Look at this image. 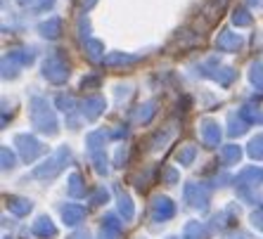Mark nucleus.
<instances>
[{
  "label": "nucleus",
  "mask_w": 263,
  "mask_h": 239,
  "mask_svg": "<svg viewBox=\"0 0 263 239\" xmlns=\"http://www.w3.org/2000/svg\"><path fill=\"white\" fill-rule=\"evenodd\" d=\"M202 137H204V145L214 147V145H218V140H220V128L214 121H206L202 126Z\"/></svg>",
  "instance_id": "obj_6"
},
{
  "label": "nucleus",
  "mask_w": 263,
  "mask_h": 239,
  "mask_svg": "<svg viewBox=\"0 0 263 239\" xmlns=\"http://www.w3.org/2000/svg\"><path fill=\"white\" fill-rule=\"evenodd\" d=\"M17 147H19V152H22V156H24L26 161H33L38 154L43 152V147H41L33 137H29V135H19V137H17Z\"/></svg>",
  "instance_id": "obj_3"
},
{
  "label": "nucleus",
  "mask_w": 263,
  "mask_h": 239,
  "mask_svg": "<svg viewBox=\"0 0 263 239\" xmlns=\"http://www.w3.org/2000/svg\"><path fill=\"white\" fill-rule=\"evenodd\" d=\"M64 215L69 218V223H76V218H81V215H83V211H81V209H73V206H69V209L64 211Z\"/></svg>",
  "instance_id": "obj_19"
},
{
  "label": "nucleus",
  "mask_w": 263,
  "mask_h": 239,
  "mask_svg": "<svg viewBox=\"0 0 263 239\" xmlns=\"http://www.w3.org/2000/svg\"><path fill=\"white\" fill-rule=\"evenodd\" d=\"M57 105H60L64 111H71V109H73V107H71V105H73L71 97H57Z\"/></svg>",
  "instance_id": "obj_21"
},
{
  "label": "nucleus",
  "mask_w": 263,
  "mask_h": 239,
  "mask_svg": "<svg viewBox=\"0 0 263 239\" xmlns=\"http://www.w3.org/2000/svg\"><path fill=\"white\" fill-rule=\"evenodd\" d=\"M86 50H88V57H90L92 62H100V59H104L102 43H100V41H88V43H86Z\"/></svg>",
  "instance_id": "obj_9"
},
{
  "label": "nucleus",
  "mask_w": 263,
  "mask_h": 239,
  "mask_svg": "<svg viewBox=\"0 0 263 239\" xmlns=\"http://www.w3.org/2000/svg\"><path fill=\"white\" fill-rule=\"evenodd\" d=\"M239 45H242V38H239L235 31H220L218 41H216V48L226 50V52H237Z\"/></svg>",
  "instance_id": "obj_4"
},
{
  "label": "nucleus",
  "mask_w": 263,
  "mask_h": 239,
  "mask_svg": "<svg viewBox=\"0 0 263 239\" xmlns=\"http://www.w3.org/2000/svg\"><path fill=\"white\" fill-rule=\"evenodd\" d=\"M204 74L211 76V78H216V81H220L223 86H228V83L233 81L235 71L233 69H228V67H214V69H204Z\"/></svg>",
  "instance_id": "obj_7"
},
{
  "label": "nucleus",
  "mask_w": 263,
  "mask_h": 239,
  "mask_svg": "<svg viewBox=\"0 0 263 239\" xmlns=\"http://www.w3.org/2000/svg\"><path fill=\"white\" fill-rule=\"evenodd\" d=\"M195 145H187V147H183L180 149V152H178V161H180V164H190L192 159H195Z\"/></svg>",
  "instance_id": "obj_14"
},
{
  "label": "nucleus",
  "mask_w": 263,
  "mask_h": 239,
  "mask_svg": "<svg viewBox=\"0 0 263 239\" xmlns=\"http://www.w3.org/2000/svg\"><path fill=\"white\" fill-rule=\"evenodd\" d=\"M138 57L135 55H109V57H104V64L107 67H114V64H128V62H135Z\"/></svg>",
  "instance_id": "obj_10"
},
{
  "label": "nucleus",
  "mask_w": 263,
  "mask_h": 239,
  "mask_svg": "<svg viewBox=\"0 0 263 239\" xmlns=\"http://www.w3.org/2000/svg\"><path fill=\"white\" fill-rule=\"evenodd\" d=\"M242 116L249 118V121H263V114L258 109H251V107H245L242 109Z\"/></svg>",
  "instance_id": "obj_18"
},
{
  "label": "nucleus",
  "mask_w": 263,
  "mask_h": 239,
  "mask_svg": "<svg viewBox=\"0 0 263 239\" xmlns=\"http://www.w3.org/2000/svg\"><path fill=\"white\" fill-rule=\"evenodd\" d=\"M152 114H154V105H147V109L145 111H138V118H140V121H147V118H149V116H152Z\"/></svg>",
  "instance_id": "obj_22"
},
{
  "label": "nucleus",
  "mask_w": 263,
  "mask_h": 239,
  "mask_svg": "<svg viewBox=\"0 0 263 239\" xmlns=\"http://www.w3.org/2000/svg\"><path fill=\"white\" fill-rule=\"evenodd\" d=\"M249 78H251V83H254L258 90H263V64H254V67H251Z\"/></svg>",
  "instance_id": "obj_11"
},
{
  "label": "nucleus",
  "mask_w": 263,
  "mask_h": 239,
  "mask_svg": "<svg viewBox=\"0 0 263 239\" xmlns=\"http://www.w3.org/2000/svg\"><path fill=\"white\" fill-rule=\"evenodd\" d=\"M12 59L22 62V64H29V62L33 59V55H31V52H12Z\"/></svg>",
  "instance_id": "obj_20"
},
{
  "label": "nucleus",
  "mask_w": 263,
  "mask_h": 239,
  "mask_svg": "<svg viewBox=\"0 0 263 239\" xmlns=\"http://www.w3.org/2000/svg\"><path fill=\"white\" fill-rule=\"evenodd\" d=\"M249 154L254 159H263V135H256L249 145Z\"/></svg>",
  "instance_id": "obj_12"
},
{
  "label": "nucleus",
  "mask_w": 263,
  "mask_h": 239,
  "mask_svg": "<svg viewBox=\"0 0 263 239\" xmlns=\"http://www.w3.org/2000/svg\"><path fill=\"white\" fill-rule=\"evenodd\" d=\"M157 213H161V215H171L173 213V206L168 204V199H157Z\"/></svg>",
  "instance_id": "obj_16"
},
{
  "label": "nucleus",
  "mask_w": 263,
  "mask_h": 239,
  "mask_svg": "<svg viewBox=\"0 0 263 239\" xmlns=\"http://www.w3.org/2000/svg\"><path fill=\"white\" fill-rule=\"evenodd\" d=\"M92 5H95V0H81V7H83V10H90Z\"/></svg>",
  "instance_id": "obj_24"
},
{
  "label": "nucleus",
  "mask_w": 263,
  "mask_h": 239,
  "mask_svg": "<svg viewBox=\"0 0 263 239\" xmlns=\"http://www.w3.org/2000/svg\"><path fill=\"white\" fill-rule=\"evenodd\" d=\"M60 29H62V22L60 19H50V22H45L43 26H41V31H43V36H48V38H57L60 36Z\"/></svg>",
  "instance_id": "obj_8"
},
{
  "label": "nucleus",
  "mask_w": 263,
  "mask_h": 239,
  "mask_svg": "<svg viewBox=\"0 0 263 239\" xmlns=\"http://www.w3.org/2000/svg\"><path fill=\"white\" fill-rule=\"evenodd\" d=\"M43 74H45V78L52 81V83H64L69 76V67H67V62L60 59V57H50V59L45 62Z\"/></svg>",
  "instance_id": "obj_2"
},
{
  "label": "nucleus",
  "mask_w": 263,
  "mask_h": 239,
  "mask_svg": "<svg viewBox=\"0 0 263 239\" xmlns=\"http://www.w3.org/2000/svg\"><path fill=\"white\" fill-rule=\"evenodd\" d=\"M45 5H52V0H41V7H45Z\"/></svg>",
  "instance_id": "obj_25"
},
{
  "label": "nucleus",
  "mask_w": 263,
  "mask_h": 239,
  "mask_svg": "<svg viewBox=\"0 0 263 239\" xmlns=\"http://www.w3.org/2000/svg\"><path fill=\"white\" fill-rule=\"evenodd\" d=\"M31 121H33V126H36L38 130H43V133H55V116L50 114V109H48V105H45L43 99H33L31 102Z\"/></svg>",
  "instance_id": "obj_1"
},
{
  "label": "nucleus",
  "mask_w": 263,
  "mask_h": 239,
  "mask_svg": "<svg viewBox=\"0 0 263 239\" xmlns=\"http://www.w3.org/2000/svg\"><path fill=\"white\" fill-rule=\"evenodd\" d=\"M19 3H22V5H26V3H29V0H19Z\"/></svg>",
  "instance_id": "obj_26"
},
{
  "label": "nucleus",
  "mask_w": 263,
  "mask_h": 239,
  "mask_svg": "<svg viewBox=\"0 0 263 239\" xmlns=\"http://www.w3.org/2000/svg\"><path fill=\"white\" fill-rule=\"evenodd\" d=\"M237 159H239V147L237 145H228V147H223V161H226V164H235Z\"/></svg>",
  "instance_id": "obj_13"
},
{
  "label": "nucleus",
  "mask_w": 263,
  "mask_h": 239,
  "mask_svg": "<svg viewBox=\"0 0 263 239\" xmlns=\"http://www.w3.org/2000/svg\"><path fill=\"white\" fill-rule=\"evenodd\" d=\"M107 140V135H104V130H98V133H92L90 137H88V145H90L92 149H98L100 147V142Z\"/></svg>",
  "instance_id": "obj_17"
},
{
  "label": "nucleus",
  "mask_w": 263,
  "mask_h": 239,
  "mask_svg": "<svg viewBox=\"0 0 263 239\" xmlns=\"http://www.w3.org/2000/svg\"><path fill=\"white\" fill-rule=\"evenodd\" d=\"M233 19H235V24L237 26H249L251 24V17H249L247 10H237V12L233 14Z\"/></svg>",
  "instance_id": "obj_15"
},
{
  "label": "nucleus",
  "mask_w": 263,
  "mask_h": 239,
  "mask_svg": "<svg viewBox=\"0 0 263 239\" xmlns=\"http://www.w3.org/2000/svg\"><path fill=\"white\" fill-rule=\"evenodd\" d=\"M3 161H5V166H12V154L7 149H3Z\"/></svg>",
  "instance_id": "obj_23"
},
{
  "label": "nucleus",
  "mask_w": 263,
  "mask_h": 239,
  "mask_svg": "<svg viewBox=\"0 0 263 239\" xmlns=\"http://www.w3.org/2000/svg\"><path fill=\"white\" fill-rule=\"evenodd\" d=\"M104 111V99L102 97H86L83 102V114H86L88 121H95Z\"/></svg>",
  "instance_id": "obj_5"
}]
</instances>
